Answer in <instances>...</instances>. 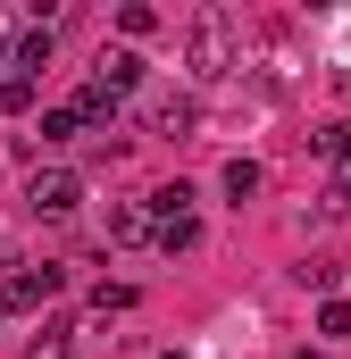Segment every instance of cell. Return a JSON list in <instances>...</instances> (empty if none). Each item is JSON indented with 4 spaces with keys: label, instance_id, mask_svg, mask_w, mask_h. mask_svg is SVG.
Segmentation results:
<instances>
[{
    "label": "cell",
    "instance_id": "cell-1",
    "mask_svg": "<svg viewBox=\"0 0 351 359\" xmlns=\"http://www.w3.org/2000/svg\"><path fill=\"white\" fill-rule=\"evenodd\" d=\"M184 67H192L201 84H218V76L234 67V25H226L218 8H201V17L184 25Z\"/></svg>",
    "mask_w": 351,
    "mask_h": 359
},
{
    "label": "cell",
    "instance_id": "cell-2",
    "mask_svg": "<svg viewBox=\"0 0 351 359\" xmlns=\"http://www.w3.org/2000/svg\"><path fill=\"white\" fill-rule=\"evenodd\" d=\"M59 276H67L59 259H42V268H0V309H8V318H34V309L59 292Z\"/></svg>",
    "mask_w": 351,
    "mask_h": 359
},
{
    "label": "cell",
    "instance_id": "cell-3",
    "mask_svg": "<svg viewBox=\"0 0 351 359\" xmlns=\"http://www.w3.org/2000/svg\"><path fill=\"white\" fill-rule=\"evenodd\" d=\"M76 201H84V176L76 168H34L25 176V209L34 217H76Z\"/></svg>",
    "mask_w": 351,
    "mask_h": 359
},
{
    "label": "cell",
    "instance_id": "cell-4",
    "mask_svg": "<svg viewBox=\"0 0 351 359\" xmlns=\"http://www.w3.org/2000/svg\"><path fill=\"white\" fill-rule=\"evenodd\" d=\"M0 67H17V76L42 84V67H51V25H25L17 42H0Z\"/></svg>",
    "mask_w": 351,
    "mask_h": 359
},
{
    "label": "cell",
    "instance_id": "cell-5",
    "mask_svg": "<svg viewBox=\"0 0 351 359\" xmlns=\"http://www.w3.org/2000/svg\"><path fill=\"white\" fill-rule=\"evenodd\" d=\"M192 126H201V100H192V92H159V100H151V134L184 142Z\"/></svg>",
    "mask_w": 351,
    "mask_h": 359
},
{
    "label": "cell",
    "instance_id": "cell-6",
    "mask_svg": "<svg viewBox=\"0 0 351 359\" xmlns=\"http://www.w3.org/2000/svg\"><path fill=\"white\" fill-rule=\"evenodd\" d=\"M151 217H159V226H151V243H159L168 259H184V251L201 243V217H192V209H151Z\"/></svg>",
    "mask_w": 351,
    "mask_h": 359
},
{
    "label": "cell",
    "instance_id": "cell-7",
    "mask_svg": "<svg viewBox=\"0 0 351 359\" xmlns=\"http://www.w3.org/2000/svg\"><path fill=\"white\" fill-rule=\"evenodd\" d=\"M151 201H109V243H151Z\"/></svg>",
    "mask_w": 351,
    "mask_h": 359
},
{
    "label": "cell",
    "instance_id": "cell-8",
    "mask_svg": "<svg viewBox=\"0 0 351 359\" xmlns=\"http://www.w3.org/2000/svg\"><path fill=\"white\" fill-rule=\"evenodd\" d=\"M92 84H109L117 100H126V92L143 84V59H134V50H100V67H92Z\"/></svg>",
    "mask_w": 351,
    "mask_h": 359
},
{
    "label": "cell",
    "instance_id": "cell-9",
    "mask_svg": "<svg viewBox=\"0 0 351 359\" xmlns=\"http://www.w3.org/2000/svg\"><path fill=\"white\" fill-rule=\"evenodd\" d=\"M76 134H84V117H76V100H59V109H42V134H34V142L59 151V142H76Z\"/></svg>",
    "mask_w": 351,
    "mask_h": 359
},
{
    "label": "cell",
    "instance_id": "cell-10",
    "mask_svg": "<svg viewBox=\"0 0 351 359\" xmlns=\"http://www.w3.org/2000/svg\"><path fill=\"white\" fill-rule=\"evenodd\" d=\"M310 151H318V159H335V168H351V117H326V126L310 134Z\"/></svg>",
    "mask_w": 351,
    "mask_h": 359
},
{
    "label": "cell",
    "instance_id": "cell-11",
    "mask_svg": "<svg viewBox=\"0 0 351 359\" xmlns=\"http://www.w3.org/2000/svg\"><path fill=\"white\" fill-rule=\"evenodd\" d=\"M117 109H126V100H117L109 84H84V92H76V117H84V126H109Z\"/></svg>",
    "mask_w": 351,
    "mask_h": 359
},
{
    "label": "cell",
    "instance_id": "cell-12",
    "mask_svg": "<svg viewBox=\"0 0 351 359\" xmlns=\"http://www.w3.org/2000/svg\"><path fill=\"white\" fill-rule=\"evenodd\" d=\"M34 76H17V67H0V117H17V109H34Z\"/></svg>",
    "mask_w": 351,
    "mask_h": 359
},
{
    "label": "cell",
    "instance_id": "cell-13",
    "mask_svg": "<svg viewBox=\"0 0 351 359\" xmlns=\"http://www.w3.org/2000/svg\"><path fill=\"white\" fill-rule=\"evenodd\" d=\"M260 159H226V201H251V192H260Z\"/></svg>",
    "mask_w": 351,
    "mask_h": 359
},
{
    "label": "cell",
    "instance_id": "cell-14",
    "mask_svg": "<svg viewBox=\"0 0 351 359\" xmlns=\"http://www.w3.org/2000/svg\"><path fill=\"white\" fill-rule=\"evenodd\" d=\"M25 359H67V318H51V326L25 343Z\"/></svg>",
    "mask_w": 351,
    "mask_h": 359
},
{
    "label": "cell",
    "instance_id": "cell-15",
    "mask_svg": "<svg viewBox=\"0 0 351 359\" xmlns=\"http://www.w3.org/2000/svg\"><path fill=\"white\" fill-rule=\"evenodd\" d=\"M318 334L343 343V334H351V301H318Z\"/></svg>",
    "mask_w": 351,
    "mask_h": 359
},
{
    "label": "cell",
    "instance_id": "cell-16",
    "mask_svg": "<svg viewBox=\"0 0 351 359\" xmlns=\"http://www.w3.org/2000/svg\"><path fill=\"white\" fill-rule=\"evenodd\" d=\"M293 276H301L310 292H326V301H335V276H343V268H335V259H301V268H293Z\"/></svg>",
    "mask_w": 351,
    "mask_h": 359
},
{
    "label": "cell",
    "instance_id": "cell-17",
    "mask_svg": "<svg viewBox=\"0 0 351 359\" xmlns=\"http://www.w3.org/2000/svg\"><path fill=\"white\" fill-rule=\"evenodd\" d=\"M151 25H159V8H143V0H126V8H117V34H134V42H143Z\"/></svg>",
    "mask_w": 351,
    "mask_h": 359
},
{
    "label": "cell",
    "instance_id": "cell-18",
    "mask_svg": "<svg viewBox=\"0 0 351 359\" xmlns=\"http://www.w3.org/2000/svg\"><path fill=\"white\" fill-rule=\"evenodd\" d=\"M326 209H351V168H335V184H326Z\"/></svg>",
    "mask_w": 351,
    "mask_h": 359
},
{
    "label": "cell",
    "instance_id": "cell-19",
    "mask_svg": "<svg viewBox=\"0 0 351 359\" xmlns=\"http://www.w3.org/2000/svg\"><path fill=\"white\" fill-rule=\"evenodd\" d=\"M293 359H326V351H293Z\"/></svg>",
    "mask_w": 351,
    "mask_h": 359
},
{
    "label": "cell",
    "instance_id": "cell-20",
    "mask_svg": "<svg viewBox=\"0 0 351 359\" xmlns=\"http://www.w3.org/2000/svg\"><path fill=\"white\" fill-rule=\"evenodd\" d=\"M159 359H184V351H159Z\"/></svg>",
    "mask_w": 351,
    "mask_h": 359
}]
</instances>
